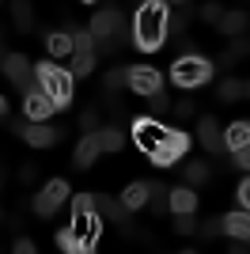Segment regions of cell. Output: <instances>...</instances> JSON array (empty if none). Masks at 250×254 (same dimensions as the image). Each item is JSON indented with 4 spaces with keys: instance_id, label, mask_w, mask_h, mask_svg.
Segmentation results:
<instances>
[{
    "instance_id": "cell-15",
    "label": "cell",
    "mask_w": 250,
    "mask_h": 254,
    "mask_svg": "<svg viewBox=\"0 0 250 254\" xmlns=\"http://www.w3.org/2000/svg\"><path fill=\"white\" fill-rule=\"evenodd\" d=\"M99 152H103V144H99V133H83V140L76 144V152H72V163H76V167H91Z\"/></svg>"
},
{
    "instance_id": "cell-2",
    "label": "cell",
    "mask_w": 250,
    "mask_h": 254,
    "mask_svg": "<svg viewBox=\"0 0 250 254\" xmlns=\"http://www.w3.org/2000/svg\"><path fill=\"white\" fill-rule=\"evenodd\" d=\"M34 72H38V87L57 103V110H64V106L72 103V84H76L72 72H64L57 61H38Z\"/></svg>"
},
{
    "instance_id": "cell-23",
    "label": "cell",
    "mask_w": 250,
    "mask_h": 254,
    "mask_svg": "<svg viewBox=\"0 0 250 254\" xmlns=\"http://www.w3.org/2000/svg\"><path fill=\"white\" fill-rule=\"evenodd\" d=\"M95 133H99V144H103V152H122L125 137H122V129H118V126H99Z\"/></svg>"
},
{
    "instance_id": "cell-28",
    "label": "cell",
    "mask_w": 250,
    "mask_h": 254,
    "mask_svg": "<svg viewBox=\"0 0 250 254\" xmlns=\"http://www.w3.org/2000/svg\"><path fill=\"white\" fill-rule=\"evenodd\" d=\"M175 232H178V235H193V232H197L193 212H175Z\"/></svg>"
},
{
    "instance_id": "cell-34",
    "label": "cell",
    "mask_w": 250,
    "mask_h": 254,
    "mask_svg": "<svg viewBox=\"0 0 250 254\" xmlns=\"http://www.w3.org/2000/svg\"><path fill=\"white\" fill-rule=\"evenodd\" d=\"M220 15H224V11H220V4H205V8H201V19H205V23H216Z\"/></svg>"
},
{
    "instance_id": "cell-29",
    "label": "cell",
    "mask_w": 250,
    "mask_h": 254,
    "mask_svg": "<svg viewBox=\"0 0 250 254\" xmlns=\"http://www.w3.org/2000/svg\"><path fill=\"white\" fill-rule=\"evenodd\" d=\"M220 232H224V216H212V220L197 224V235H201V239H216Z\"/></svg>"
},
{
    "instance_id": "cell-13",
    "label": "cell",
    "mask_w": 250,
    "mask_h": 254,
    "mask_svg": "<svg viewBox=\"0 0 250 254\" xmlns=\"http://www.w3.org/2000/svg\"><path fill=\"white\" fill-rule=\"evenodd\" d=\"M197 140H201V148L212 152V156L228 148V144H224V129L216 126V118H201L197 122Z\"/></svg>"
},
{
    "instance_id": "cell-12",
    "label": "cell",
    "mask_w": 250,
    "mask_h": 254,
    "mask_svg": "<svg viewBox=\"0 0 250 254\" xmlns=\"http://www.w3.org/2000/svg\"><path fill=\"white\" fill-rule=\"evenodd\" d=\"M23 110H27V118H31V122H42V118H50L53 110H57V103H53L42 87H34V91H27V95H23Z\"/></svg>"
},
{
    "instance_id": "cell-16",
    "label": "cell",
    "mask_w": 250,
    "mask_h": 254,
    "mask_svg": "<svg viewBox=\"0 0 250 254\" xmlns=\"http://www.w3.org/2000/svg\"><path fill=\"white\" fill-rule=\"evenodd\" d=\"M224 232L231 235V239H250V212L247 209H235L224 216Z\"/></svg>"
},
{
    "instance_id": "cell-19",
    "label": "cell",
    "mask_w": 250,
    "mask_h": 254,
    "mask_svg": "<svg viewBox=\"0 0 250 254\" xmlns=\"http://www.w3.org/2000/svg\"><path fill=\"white\" fill-rule=\"evenodd\" d=\"M224 144H228L231 152L243 148V144H250V122H243V118H239V122H231V126L224 129Z\"/></svg>"
},
{
    "instance_id": "cell-27",
    "label": "cell",
    "mask_w": 250,
    "mask_h": 254,
    "mask_svg": "<svg viewBox=\"0 0 250 254\" xmlns=\"http://www.w3.org/2000/svg\"><path fill=\"white\" fill-rule=\"evenodd\" d=\"M167 193H171L167 186L152 182V193H148V201H152V209H156V212H167V209H171V205H167Z\"/></svg>"
},
{
    "instance_id": "cell-8",
    "label": "cell",
    "mask_w": 250,
    "mask_h": 254,
    "mask_svg": "<svg viewBox=\"0 0 250 254\" xmlns=\"http://www.w3.org/2000/svg\"><path fill=\"white\" fill-rule=\"evenodd\" d=\"M64 197H68V179H50L38 190V197H34V212L38 216H53L64 205Z\"/></svg>"
},
{
    "instance_id": "cell-24",
    "label": "cell",
    "mask_w": 250,
    "mask_h": 254,
    "mask_svg": "<svg viewBox=\"0 0 250 254\" xmlns=\"http://www.w3.org/2000/svg\"><path fill=\"white\" fill-rule=\"evenodd\" d=\"M57 247H61L64 254H87V247H83V239L72 232V228H61L57 232Z\"/></svg>"
},
{
    "instance_id": "cell-1",
    "label": "cell",
    "mask_w": 250,
    "mask_h": 254,
    "mask_svg": "<svg viewBox=\"0 0 250 254\" xmlns=\"http://www.w3.org/2000/svg\"><path fill=\"white\" fill-rule=\"evenodd\" d=\"M167 19H171V11H167V0H144V4L136 8L133 38H136V46H140L144 53L159 50V46L167 42V34H171Z\"/></svg>"
},
{
    "instance_id": "cell-10",
    "label": "cell",
    "mask_w": 250,
    "mask_h": 254,
    "mask_svg": "<svg viewBox=\"0 0 250 254\" xmlns=\"http://www.w3.org/2000/svg\"><path fill=\"white\" fill-rule=\"evenodd\" d=\"M129 87H133L136 95H156V91H163V76L152 68V64H133L129 68Z\"/></svg>"
},
{
    "instance_id": "cell-25",
    "label": "cell",
    "mask_w": 250,
    "mask_h": 254,
    "mask_svg": "<svg viewBox=\"0 0 250 254\" xmlns=\"http://www.w3.org/2000/svg\"><path fill=\"white\" fill-rule=\"evenodd\" d=\"M243 95H247V84L235 80V76H228V80L220 84V99H224V103H235V99H243Z\"/></svg>"
},
{
    "instance_id": "cell-39",
    "label": "cell",
    "mask_w": 250,
    "mask_h": 254,
    "mask_svg": "<svg viewBox=\"0 0 250 254\" xmlns=\"http://www.w3.org/2000/svg\"><path fill=\"white\" fill-rule=\"evenodd\" d=\"M0 61H4V31H0Z\"/></svg>"
},
{
    "instance_id": "cell-41",
    "label": "cell",
    "mask_w": 250,
    "mask_h": 254,
    "mask_svg": "<svg viewBox=\"0 0 250 254\" xmlns=\"http://www.w3.org/2000/svg\"><path fill=\"white\" fill-rule=\"evenodd\" d=\"M175 4H189V0H175Z\"/></svg>"
},
{
    "instance_id": "cell-37",
    "label": "cell",
    "mask_w": 250,
    "mask_h": 254,
    "mask_svg": "<svg viewBox=\"0 0 250 254\" xmlns=\"http://www.w3.org/2000/svg\"><path fill=\"white\" fill-rule=\"evenodd\" d=\"M15 254H34V239H15Z\"/></svg>"
},
{
    "instance_id": "cell-6",
    "label": "cell",
    "mask_w": 250,
    "mask_h": 254,
    "mask_svg": "<svg viewBox=\"0 0 250 254\" xmlns=\"http://www.w3.org/2000/svg\"><path fill=\"white\" fill-rule=\"evenodd\" d=\"M163 137H167V126H163V122H156V114L136 118V122H133V140H136V148H144L148 156L163 144Z\"/></svg>"
},
{
    "instance_id": "cell-35",
    "label": "cell",
    "mask_w": 250,
    "mask_h": 254,
    "mask_svg": "<svg viewBox=\"0 0 250 254\" xmlns=\"http://www.w3.org/2000/svg\"><path fill=\"white\" fill-rule=\"evenodd\" d=\"M239 205L250 212V179H243V182H239Z\"/></svg>"
},
{
    "instance_id": "cell-20",
    "label": "cell",
    "mask_w": 250,
    "mask_h": 254,
    "mask_svg": "<svg viewBox=\"0 0 250 254\" xmlns=\"http://www.w3.org/2000/svg\"><path fill=\"white\" fill-rule=\"evenodd\" d=\"M243 27H247V11H224L216 19V31L228 34V38H235V34H243Z\"/></svg>"
},
{
    "instance_id": "cell-17",
    "label": "cell",
    "mask_w": 250,
    "mask_h": 254,
    "mask_svg": "<svg viewBox=\"0 0 250 254\" xmlns=\"http://www.w3.org/2000/svg\"><path fill=\"white\" fill-rule=\"evenodd\" d=\"M148 193H152V182H133V186H125L122 205L129 212H136V209H144V205H148Z\"/></svg>"
},
{
    "instance_id": "cell-32",
    "label": "cell",
    "mask_w": 250,
    "mask_h": 254,
    "mask_svg": "<svg viewBox=\"0 0 250 254\" xmlns=\"http://www.w3.org/2000/svg\"><path fill=\"white\" fill-rule=\"evenodd\" d=\"M148 103H152V114H167V110H171V99L163 95V91H156V95H148Z\"/></svg>"
},
{
    "instance_id": "cell-11",
    "label": "cell",
    "mask_w": 250,
    "mask_h": 254,
    "mask_svg": "<svg viewBox=\"0 0 250 254\" xmlns=\"http://www.w3.org/2000/svg\"><path fill=\"white\" fill-rule=\"evenodd\" d=\"M19 137L31 144V148H50V144H57V137H61V129L46 126V122H23Z\"/></svg>"
},
{
    "instance_id": "cell-30",
    "label": "cell",
    "mask_w": 250,
    "mask_h": 254,
    "mask_svg": "<svg viewBox=\"0 0 250 254\" xmlns=\"http://www.w3.org/2000/svg\"><path fill=\"white\" fill-rule=\"evenodd\" d=\"M106 91H122V84H129V68H114V72H106Z\"/></svg>"
},
{
    "instance_id": "cell-21",
    "label": "cell",
    "mask_w": 250,
    "mask_h": 254,
    "mask_svg": "<svg viewBox=\"0 0 250 254\" xmlns=\"http://www.w3.org/2000/svg\"><path fill=\"white\" fill-rule=\"evenodd\" d=\"M46 50H50V57H72V34L68 31L46 34Z\"/></svg>"
},
{
    "instance_id": "cell-33",
    "label": "cell",
    "mask_w": 250,
    "mask_h": 254,
    "mask_svg": "<svg viewBox=\"0 0 250 254\" xmlns=\"http://www.w3.org/2000/svg\"><path fill=\"white\" fill-rule=\"evenodd\" d=\"M231 159H235V167L250 171V144H243V148H235V152H231Z\"/></svg>"
},
{
    "instance_id": "cell-4",
    "label": "cell",
    "mask_w": 250,
    "mask_h": 254,
    "mask_svg": "<svg viewBox=\"0 0 250 254\" xmlns=\"http://www.w3.org/2000/svg\"><path fill=\"white\" fill-rule=\"evenodd\" d=\"M186 148H189V133L186 129H167L163 144L152 152V163H156V167H171V163H178V159L186 156Z\"/></svg>"
},
{
    "instance_id": "cell-40",
    "label": "cell",
    "mask_w": 250,
    "mask_h": 254,
    "mask_svg": "<svg viewBox=\"0 0 250 254\" xmlns=\"http://www.w3.org/2000/svg\"><path fill=\"white\" fill-rule=\"evenodd\" d=\"M247 99H250V80H247Z\"/></svg>"
},
{
    "instance_id": "cell-3",
    "label": "cell",
    "mask_w": 250,
    "mask_h": 254,
    "mask_svg": "<svg viewBox=\"0 0 250 254\" xmlns=\"http://www.w3.org/2000/svg\"><path fill=\"white\" fill-rule=\"evenodd\" d=\"M212 61H205V57H178L175 64H171V80H175L178 87H201L212 80Z\"/></svg>"
},
{
    "instance_id": "cell-14",
    "label": "cell",
    "mask_w": 250,
    "mask_h": 254,
    "mask_svg": "<svg viewBox=\"0 0 250 254\" xmlns=\"http://www.w3.org/2000/svg\"><path fill=\"white\" fill-rule=\"evenodd\" d=\"M91 205H95V212H99L103 220H110V224L129 220V209H125L122 201H114V197H106V193H91Z\"/></svg>"
},
{
    "instance_id": "cell-42",
    "label": "cell",
    "mask_w": 250,
    "mask_h": 254,
    "mask_svg": "<svg viewBox=\"0 0 250 254\" xmlns=\"http://www.w3.org/2000/svg\"><path fill=\"white\" fill-rule=\"evenodd\" d=\"M83 4H95V0H83Z\"/></svg>"
},
{
    "instance_id": "cell-22",
    "label": "cell",
    "mask_w": 250,
    "mask_h": 254,
    "mask_svg": "<svg viewBox=\"0 0 250 254\" xmlns=\"http://www.w3.org/2000/svg\"><path fill=\"white\" fill-rule=\"evenodd\" d=\"M11 19H15V31H34V11H31V4L27 0H15L11 4Z\"/></svg>"
},
{
    "instance_id": "cell-36",
    "label": "cell",
    "mask_w": 250,
    "mask_h": 254,
    "mask_svg": "<svg viewBox=\"0 0 250 254\" xmlns=\"http://www.w3.org/2000/svg\"><path fill=\"white\" fill-rule=\"evenodd\" d=\"M171 110H175L178 118H189V114H193V103H189V99H178V103L171 106Z\"/></svg>"
},
{
    "instance_id": "cell-18",
    "label": "cell",
    "mask_w": 250,
    "mask_h": 254,
    "mask_svg": "<svg viewBox=\"0 0 250 254\" xmlns=\"http://www.w3.org/2000/svg\"><path fill=\"white\" fill-rule=\"evenodd\" d=\"M167 205H171V212H193L197 209V193L189 190V186H175V190L167 193Z\"/></svg>"
},
{
    "instance_id": "cell-9",
    "label": "cell",
    "mask_w": 250,
    "mask_h": 254,
    "mask_svg": "<svg viewBox=\"0 0 250 254\" xmlns=\"http://www.w3.org/2000/svg\"><path fill=\"white\" fill-rule=\"evenodd\" d=\"M87 31H91V38H122V42H125V19H122V11H118V8H103L91 19Z\"/></svg>"
},
{
    "instance_id": "cell-43",
    "label": "cell",
    "mask_w": 250,
    "mask_h": 254,
    "mask_svg": "<svg viewBox=\"0 0 250 254\" xmlns=\"http://www.w3.org/2000/svg\"><path fill=\"white\" fill-rule=\"evenodd\" d=\"M247 243H250V239H247Z\"/></svg>"
},
{
    "instance_id": "cell-7",
    "label": "cell",
    "mask_w": 250,
    "mask_h": 254,
    "mask_svg": "<svg viewBox=\"0 0 250 254\" xmlns=\"http://www.w3.org/2000/svg\"><path fill=\"white\" fill-rule=\"evenodd\" d=\"M95 72V38L91 31L72 34V76H91Z\"/></svg>"
},
{
    "instance_id": "cell-31",
    "label": "cell",
    "mask_w": 250,
    "mask_h": 254,
    "mask_svg": "<svg viewBox=\"0 0 250 254\" xmlns=\"http://www.w3.org/2000/svg\"><path fill=\"white\" fill-rule=\"evenodd\" d=\"M99 126H103V118H99V110H95V106L80 114V129H83V133H95Z\"/></svg>"
},
{
    "instance_id": "cell-5",
    "label": "cell",
    "mask_w": 250,
    "mask_h": 254,
    "mask_svg": "<svg viewBox=\"0 0 250 254\" xmlns=\"http://www.w3.org/2000/svg\"><path fill=\"white\" fill-rule=\"evenodd\" d=\"M0 68L8 72V80L19 87L23 95H27V91H34V76H38V72H34L31 57H23V53H8V57L0 61Z\"/></svg>"
},
{
    "instance_id": "cell-26",
    "label": "cell",
    "mask_w": 250,
    "mask_h": 254,
    "mask_svg": "<svg viewBox=\"0 0 250 254\" xmlns=\"http://www.w3.org/2000/svg\"><path fill=\"white\" fill-rule=\"evenodd\" d=\"M186 182H189V186H205V182H208V163L189 159V163H186Z\"/></svg>"
},
{
    "instance_id": "cell-38",
    "label": "cell",
    "mask_w": 250,
    "mask_h": 254,
    "mask_svg": "<svg viewBox=\"0 0 250 254\" xmlns=\"http://www.w3.org/2000/svg\"><path fill=\"white\" fill-rule=\"evenodd\" d=\"M0 118H8V99L0 95Z\"/></svg>"
}]
</instances>
